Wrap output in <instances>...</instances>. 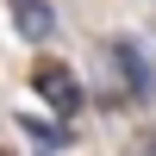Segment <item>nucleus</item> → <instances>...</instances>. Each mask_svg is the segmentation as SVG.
I'll use <instances>...</instances> for the list:
<instances>
[{"instance_id": "1", "label": "nucleus", "mask_w": 156, "mask_h": 156, "mask_svg": "<svg viewBox=\"0 0 156 156\" xmlns=\"http://www.w3.org/2000/svg\"><path fill=\"white\" fill-rule=\"evenodd\" d=\"M106 62L119 69V87H125L131 100H156V62L144 56V44L112 37V44H106Z\"/></svg>"}, {"instance_id": "2", "label": "nucleus", "mask_w": 156, "mask_h": 156, "mask_svg": "<svg viewBox=\"0 0 156 156\" xmlns=\"http://www.w3.org/2000/svg\"><path fill=\"white\" fill-rule=\"evenodd\" d=\"M31 87H37V100H44L56 119H75V112H81V81H75L62 62H44V69L31 75Z\"/></svg>"}, {"instance_id": "3", "label": "nucleus", "mask_w": 156, "mask_h": 156, "mask_svg": "<svg viewBox=\"0 0 156 156\" xmlns=\"http://www.w3.org/2000/svg\"><path fill=\"white\" fill-rule=\"evenodd\" d=\"M6 12H12V31L25 44H50L56 37V6L50 0H6Z\"/></svg>"}, {"instance_id": "4", "label": "nucleus", "mask_w": 156, "mask_h": 156, "mask_svg": "<svg viewBox=\"0 0 156 156\" xmlns=\"http://www.w3.org/2000/svg\"><path fill=\"white\" fill-rule=\"evenodd\" d=\"M19 131H25V144H31L37 156H62V150L75 144L69 119H37V112H25V119H19Z\"/></svg>"}, {"instance_id": "5", "label": "nucleus", "mask_w": 156, "mask_h": 156, "mask_svg": "<svg viewBox=\"0 0 156 156\" xmlns=\"http://www.w3.org/2000/svg\"><path fill=\"white\" fill-rule=\"evenodd\" d=\"M119 156H156V137L150 131H137V137H125V150Z\"/></svg>"}]
</instances>
